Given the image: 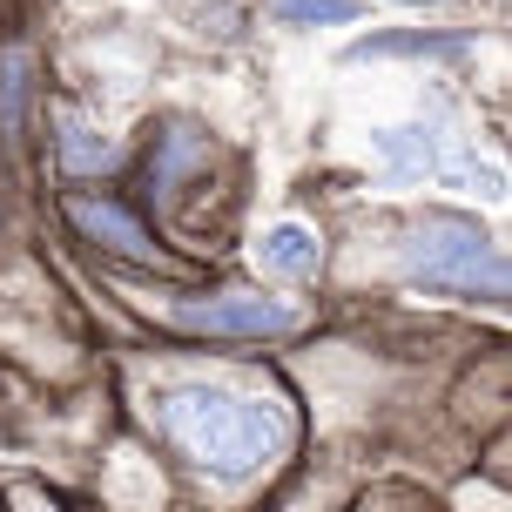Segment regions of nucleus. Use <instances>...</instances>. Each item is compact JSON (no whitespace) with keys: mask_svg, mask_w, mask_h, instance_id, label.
Listing matches in <instances>:
<instances>
[{"mask_svg":"<svg viewBox=\"0 0 512 512\" xmlns=\"http://www.w3.org/2000/svg\"><path fill=\"white\" fill-rule=\"evenodd\" d=\"M169 438H176L189 459L216 472V479H243L263 459H277L283 445V411L263 398H230V391H209V384H182L169 391Z\"/></svg>","mask_w":512,"mask_h":512,"instance_id":"nucleus-1","label":"nucleus"},{"mask_svg":"<svg viewBox=\"0 0 512 512\" xmlns=\"http://www.w3.org/2000/svg\"><path fill=\"white\" fill-rule=\"evenodd\" d=\"M405 263H411V277L465 290V297H506V263L486 243V230L465 223V216H425V223H411Z\"/></svg>","mask_w":512,"mask_h":512,"instance_id":"nucleus-2","label":"nucleus"},{"mask_svg":"<svg viewBox=\"0 0 512 512\" xmlns=\"http://www.w3.org/2000/svg\"><path fill=\"white\" fill-rule=\"evenodd\" d=\"M182 331H216V337H270L290 331V304L277 297H256V290H223V297H182L169 304Z\"/></svg>","mask_w":512,"mask_h":512,"instance_id":"nucleus-3","label":"nucleus"},{"mask_svg":"<svg viewBox=\"0 0 512 512\" xmlns=\"http://www.w3.org/2000/svg\"><path fill=\"white\" fill-rule=\"evenodd\" d=\"M75 223H81L88 236H95V243L122 250L128 263H135V270H169V263H162V250H155L149 236L135 230V216H122L115 203H75Z\"/></svg>","mask_w":512,"mask_h":512,"instance_id":"nucleus-4","label":"nucleus"},{"mask_svg":"<svg viewBox=\"0 0 512 512\" xmlns=\"http://www.w3.org/2000/svg\"><path fill=\"white\" fill-rule=\"evenodd\" d=\"M378 149H384V176H391V182H418L425 169H432V155H438V128H432V122L391 128Z\"/></svg>","mask_w":512,"mask_h":512,"instance_id":"nucleus-5","label":"nucleus"},{"mask_svg":"<svg viewBox=\"0 0 512 512\" xmlns=\"http://www.w3.org/2000/svg\"><path fill=\"white\" fill-rule=\"evenodd\" d=\"M263 263L277 270V277H310L317 270V236L304 223H277V230L263 236Z\"/></svg>","mask_w":512,"mask_h":512,"instance_id":"nucleus-6","label":"nucleus"},{"mask_svg":"<svg viewBox=\"0 0 512 512\" xmlns=\"http://www.w3.org/2000/svg\"><path fill=\"white\" fill-rule=\"evenodd\" d=\"M459 48H472V34H371L358 61H371V54H459Z\"/></svg>","mask_w":512,"mask_h":512,"instance_id":"nucleus-7","label":"nucleus"},{"mask_svg":"<svg viewBox=\"0 0 512 512\" xmlns=\"http://www.w3.org/2000/svg\"><path fill=\"white\" fill-rule=\"evenodd\" d=\"M61 149H68V169H88V176H102V169H115V142H102V135H88L81 122H61Z\"/></svg>","mask_w":512,"mask_h":512,"instance_id":"nucleus-8","label":"nucleus"},{"mask_svg":"<svg viewBox=\"0 0 512 512\" xmlns=\"http://www.w3.org/2000/svg\"><path fill=\"white\" fill-rule=\"evenodd\" d=\"M277 14L297 27H337L358 14V0H277Z\"/></svg>","mask_w":512,"mask_h":512,"instance_id":"nucleus-9","label":"nucleus"}]
</instances>
